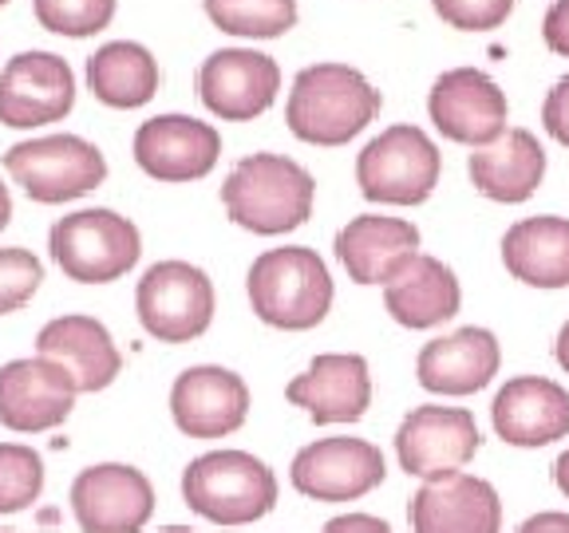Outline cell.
Listing matches in <instances>:
<instances>
[{"label":"cell","instance_id":"1","mask_svg":"<svg viewBox=\"0 0 569 533\" xmlns=\"http://www.w3.org/2000/svg\"><path fill=\"white\" fill-rule=\"evenodd\" d=\"M380 115V91L348 63H312L293 80L284 123L312 147H345Z\"/></svg>","mask_w":569,"mask_h":533},{"label":"cell","instance_id":"2","mask_svg":"<svg viewBox=\"0 0 569 533\" xmlns=\"http://www.w3.org/2000/svg\"><path fill=\"white\" fill-rule=\"evenodd\" d=\"M312 198V174L284 154H249L222 182V205L230 222L261 238H277L309 222Z\"/></svg>","mask_w":569,"mask_h":533},{"label":"cell","instance_id":"3","mask_svg":"<svg viewBox=\"0 0 569 533\" xmlns=\"http://www.w3.org/2000/svg\"><path fill=\"white\" fill-rule=\"evenodd\" d=\"M277 474L249 451H206L182 471V502L213 525H253L277 506Z\"/></svg>","mask_w":569,"mask_h":533},{"label":"cell","instance_id":"4","mask_svg":"<svg viewBox=\"0 0 569 533\" xmlns=\"http://www.w3.org/2000/svg\"><path fill=\"white\" fill-rule=\"evenodd\" d=\"M249 304L269 329L309 332L332 309L329 265L317 258V249L284 245L261 253L246 276Z\"/></svg>","mask_w":569,"mask_h":533},{"label":"cell","instance_id":"5","mask_svg":"<svg viewBox=\"0 0 569 533\" xmlns=\"http://www.w3.org/2000/svg\"><path fill=\"white\" fill-rule=\"evenodd\" d=\"M443 154L431 134L411 123L388 127L368 142L356 159V182L368 202L380 205H419L436 194Z\"/></svg>","mask_w":569,"mask_h":533},{"label":"cell","instance_id":"6","mask_svg":"<svg viewBox=\"0 0 569 533\" xmlns=\"http://www.w3.org/2000/svg\"><path fill=\"white\" fill-rule=\"evenodd\" d=\"M52 261L80 284H107L131 273L142 253V238L123 213L80 210L68 213L48 233Z\"/></svg>","mask_w":569,"mask_h":533},{"label":"cell","instance_id":"7","mask_svg":"<svg viewBox=\"0 0 569 533\" xmlns=\"http://www.w3.org/2000/svg\"><path fill=\"white\" fill-rule=\"evenodd\" d=\"M4 170L32 202L60 205L83 198L107 178V159L96 142L80 134H44L17 142L4 154Z\"/></svg>","mask_w":569,"mask_h":533},{"label":"cell","instance_id":"8","mask_svg":"<svg viewBox=\"0 0 569 533\" xmlns=\"http://www.w3.org/2000/svg\"><path fill=\"white\" fill-rule=\"evenodd\" d=\"M134 312L159 344H190L213 320V284L190 261H159L142 273Z\"/></svg>","mask_w":569,"mask_h":533},{"label":"cell","instance_id":"9","mask_svg":"<svg viewBox=\"0 0 569 533\" xmlns=\"http://www.w3.org/2000/svg\"><path fill=\"white\" fill-rule=\"evenodd\" d=\"M388 479V459L376 443L352 435H329L301 446L289 466L297 494L312 502H360Z\"/></svg>","mask_w":569,"mask_h":533},{"label":"cell","instance_id":"10","mask_svg":"<svg viewBox=\"0 0 569 533\" xmlns=\"http://www.w3.org/2000/svg\"><path fill=\"white\" fill-rule=\"evenodd\" d=\"M482 431L467 408H443V403H423L403 415L396 426V459L408 479L431 482L443 474L462 471L479 454Z\"/></svg>","mask_w":569,"mask_h":533},{"label":"cell","instance_id":"11","mask_svg":"<svg viewBox=\"0 0 569 533\" xmlns=\"http://www.w3.org/2000/svg\"><path fill=\"white\" fill-rule=\"evenodd\" d=\"M71 514L83 533H142L154 514V486L131 462H96L71 482Z\"/></svg>","mask_w":569,"mask_h":533},{"label":"cell","instance_id":"12","mask_svg":"<svg viewBox=\"0 0 569 533\" xmlns=\"http://www.w3.org/2000/svg\"><path fill=\"white\" fill-rule=\"evenodd\" d=\"M431 123L443 139L462 142V147H490L495 139L510 131L507 127V95L490 80L487 71L475 68H455L443 71L427 99Z\"/></svg>","mask_w":569,"mask_h":533},{"label":"cell","instance_id":"13","mask_svg":"<svg viewBox=\"0 0 569 533\" xmlns=\"http://www.w3.org/2000/svg\"><path fill=\"white\" fill-rule=\"evenodd\" d=\"M80 400V388L56 360L28 355L0 368V426L17 435L56 431Z\"/></svg>","mask_w":569,"mask_h":533},{"label":"cell","instance_id":"14","mask_svg":"<svg viewBox=\"0 0 569 533\" xmlns=\"http://www.w3.org/2000/svg\"><path fill=\"white\" fill-rule=\"evenodd\" d=\"M495 435L518 451H538L569 439V391L546 375H515L490 403Z\"/></svg>","mask_w":569,"mask_h":533},{"label":"cell","instance_id":"15","mask_svg":"<svg viewBox=\"0 0 569 533\" xmlns=\"http://www.w3.org/2000/svg\"><path fill=\"white\" fill-rule=\"evenodd\" d=\"M76 103V76L56 52H20L0 71V123L28 127L60 123Z\"/></svg>","mask_w":569,"mask_h":533},{"label":"cell","instance_id":"16","mask_svg":"<svg viewBox=\"0 0 569 533\" xmlns=\"http://www.w3.org/2000/svg\"><path fill=\"white\" fill-rule=\"evenodd\" d=\"M411 533H502V497L467 471L419 482L408 502Z\"/></svg>","mask_w":569,"mask_h":533},{"label":"cell","instance_id":"17","mask_svg":"<svg viewBox=\"0 0 569 533\" xmlns=\"http://www.w3.org/2000/svg\"><path fill=\"white\" fill-rule=\"evenodd\" d=\"M281 91V68L253 48H222L198 71V95L206 111L230 123L266 115Z\"/></svg>","mask_w":569,"mask_h":533},{"label":"cell","instance_id":"18","mask_svg":"<svg viewBox=\"0 0 569 533\" xmlns=\"http://www.w3.org/2000/svg\"><path fill=\"white\" fill-rule=\"evenodd\" d=\"M170 415L187 439H226L246 426L249 388L230 368H187L170 388Z\"/></svg>","mask_w":569,"mask_h":533},{"label":"cell","instance_id":"19","mask_svg":"<svg viewBox=\"0 0 569 533\" xmlns=\"http://www.w3.org/2000/svg\"><path fill=\"white\" fill-rule=\"evenodd\" d=\"M289 403L301 408L317 426L365 419L372 408V372L356 352H325L284 388Z\"/></svg>","mask_w":569,"mask_h":533},{"label":"cell","instance_id":"20","mask_svg":"<svg viewBox=\"0 0 569 533\" xmlns=\"http://www.w3.org/2000/svg\"><path fill=\"white\" fill-rule=\"evenodd\" d=\"M222 134L190 115H154L134 131V162L159 182H198L218 167Z\"/></svg>","mask_w":569,"mask_h":533},{"label":"cell","instance_id":"21","mask_svg":"<svg viewBox=\"0 0 569 533\" xmlns=\"http://www.w3.org/2000/svg\"><path fill=\"white\" fill-rule=\"evenodd\" d=\"M502 368V348L490 329H459L451 336L427 340L416 360L419 388L447 400H462L482 391Z\"/></svg>","mask_w":569,"mask_h":533},{"label":"cell","instance_id":"22","mask_svg":"<svg viewBox=\"0 0 569 533\" xmlns=\"http://www.w3.org/2000/svg\"><path fill=\"white\" fill-rule=\"evenodd\" d=\"M36 355L56 360L76 380L80 395L111 388L116 375L123 372V355H119L111 332L96 316H76V312L48 320L36 336Z\"/></svg>","mask_w":569,"mask_h":533},{"label":"cell","instance_id":"23","mask_svg":"<svg viewBox=\"0 0 569 533\" xmlns=\"http://www.w3.org/2000/svg\"><path fill=\"white\" fill-rule=\"evenodd\" d=\"M419 253V230L403 218L365 213L337 233V258L356 284H388Z\"/></svg>","mask_w":569,"mask_h":533},{"label":"cell","instance_id":"24","mask_svg":"<svg viewBox=\"0 0 569 533\" xmlns=\"http://www.w3.org/2000/svg\"><path fill=\"white\" fill-rule=\"evenodd\" d=\"M462 304L459 276L451 265H443L439 258L416 253L400 273L383 284V309L391 312L396 324L411 332L436 329L443 320H451Z\"/></svg>","mask_w":569,"mask_h":533},{"label":"cell","instance_id":"25","mask_svg":"<svg viewBox=\"0 0 569 533\" xmlns=\"http://www.w3.org/2000/svg\"><path fill=\"white\" fill-rule=\"evenodd\" d=\"M475 190L490 202L518 205L542 187L546 178V151L542 142L533 139L522 127H510L502 139H495L490 147H479L467 162Z\"/></svg>","mask_w":569,"mask_h":533},{"label":"cell","instance_id":"26","mask_svg":"<svg viewBox=\"0 0 569 533\" xmlns=\"http://www.w3.org/2000/svg\"><path fill=\"white\" fill-rule=\"evenodd\" d=\"M502 265L530 289H566L569 284V218H522L502 238Z\"/></svg>","mask_w":569,"mask_h":533},{"label":"cell","instance_id":"27","mask_svg":"<svg viewBox=\"0 0 569 533\" xmlns=\"http://www.w3.org/2000/svg\"><path fill=\"white\" fill-rule=\"evenodd\" d=\"M88 88L99 103L131 111V107H142L154 99V91H159V63L142 44L116 40V44H103L88 60Z\"/></svg>","mask_w":569,"mask_h":533},{"label":"cell","instance_id":"28","mask_svg":"<svg viewBox=\"0 0 569 533\" xmlns=\"http://www.w3.org/2000/svg\"><path fill=\"white\" fill-rule=\"evenodd\" d=\"M206 17L230 36L273 40L297 24V0H206Z\"/></svg>","mask_w":569,"mask_h":533},{"label":"cell","instance_id":"29","mask_svg":"<svg viewBox=\"0 0 569 533\" xmlns=\"http://www.w3.org/2000/svg\"><path fill=\"white\" fill-rule=\"evenodd\" d=\"M44 494V462L24 443H0V514H20Z\"/></svg>","mask_w":569,"mask_h":533},{"label":"cell","instance_id":"30","mask_svg":"<svg viewBox=\"0 0 569 533\" xmlns=\"http://www.w3.org/2000/svg\"><path fill=\"white\" fill-rule=\"evenodd\" d=\"M116 17V0H36V20L56 36H96Z\"/></svg>","mask_w":569,"mask_h":533},{"label":"cell","instance_id":"31","mask_svg":"<svg viewBox=\"0 0 569 533\" xmlns=\"http://www.w3.org/2000/svg\"><path fill=\"white\" fill-rule=\"evenodd\" d=\"M44 281V265L28 249H0V316L24 309Z\"/></svg>","mask_w":569,"mask_h":533},{"label":"cell","instance_id":"32","mask_svg":"<svg viewBox=\"0 0 569 533\" xmlns=\"http://www.w3.org/2000/svg\"><path fill=\"white\" fill-rule=\"evenodd\" d=\"M436 12L447 20L451 28H462V32H487V28H498L510 17L515 0H431Z\"/></svg>","mask_w":569,"mask_h":533},{"label":"cell","instance_id":"33","mask_svg":"<svg viewBox=\"0 0 569 533\" xmlns=\"http://www.w3.org/2000/svg\"><path fill=\"white\" fill-rule=\"evenodd\" d=\"M542 123L561 147H569V76H561V80L550 88V95H546Z\"/></svg>","mask_w":569,"mask_h":533},{"label":"cell","instance_id":"34","mask_svg":"<svg viewBox=\"0 0 569 533\" xmlns=\"http://www.w3.org/2000/svg\"><path fill=\"white\" fill-rule=\"evenodd\" d=\"M542 36L546 48L558 56H569V0H553L550 12L542 20Z\"/></svg>","mask_w":569,"mask_h":533},{"label":"cell","instance_id":"35","mask_svg":"<svg viewBox=\"0 0 569 533\" xmlns=\"http://www.w3.org/2000/svg\"><path fill=\"white\" fill-rule=\"evenodd\" d=\"M320 533H396V530L376 514H337L332 522H325Z\"/></svg>","mask_w":569,"mask_h":533},{"label":"cell","instance_id":"36","mask_svg":"<svg viewBox=\"0 0 569 533\" xmlns=\"http://www.w3.org/2000/svg\"><path fill=\"white\" fill-rule=\"evenodd\" d=\"M515 533H569V514L566 510H538Z\"/></svg>","mask_w":569,"mask_h":533},{"label":"cell","instance_id":"37","mask_svg":"<svg viewBox=\"0 0 569 533\" xmlns=\"http://www.w3.org/2000/svg\"><path fill=\"white\" fill-rule=\"evenodd\" d=\"M553 486H558L561 497H569V446L553 459Z\"/></svg>","mask_w":569,"mask_h":533},{"label":"cell","instance_id":"38","mask_svg":"<svg viewBox=\"0 0 569 533\" xmlns=\"http://www.w3.org/2000/svg\"><path fill=\"white\" fill-rule=\"evenodd\" d=\"M553 355H558L561 372L569 375V320H566V324H561V332H558V344H553Z\"/></svg>","mask_w":569,"mask_h":533},{"label":"cell","instance_id":"39","mask_svg":"<svg viewBox=\"0 0 569 533\" xmlns=\"http://www.w3.org/2000/svg\"><path fill=\"white\" fill-rule=\"evenodd\" d=\"M12 222V198H9V187L0 182V230Z\"/></svg>","mask_w":569,"mask_h":533},{"label":"cell","instance_id":"40","mask_svg":"<svg viewBox=\"0 0 569 533\" xmlns=\"http://www.w3.org/2000/svg\"><path fill=\"white\" fill-rule=\"evenodd\" d=\"M159 533H198V530H190V525H167V530H159Z\"/></svg>","mask_w":569,"mask_h":533},{"label":"cell","instance_id":"41","mask_svg":"<svg viewBox=\"0 0 569 533\" xmlns=\"http://www.w3.org/2000/svg\"><path fill=\"white\" fill-rule=\"evenodd\" d=\"M0 4H9V0H0Z\"/></svg>","mask_w":569,"mask_h":533},{"label":"cell","instance_id":"42","mask_svg":"<svg viewBox=\"0 0 569 533\" xmlns=\"http://www.w3.org/2000/svg\"><path fill=\"white\" fill-rule=\"evenodd\" d=\"M0 533H9V530H0Z\"/></svg>","mask_w":569,"mask_h":533}]
</instances>
